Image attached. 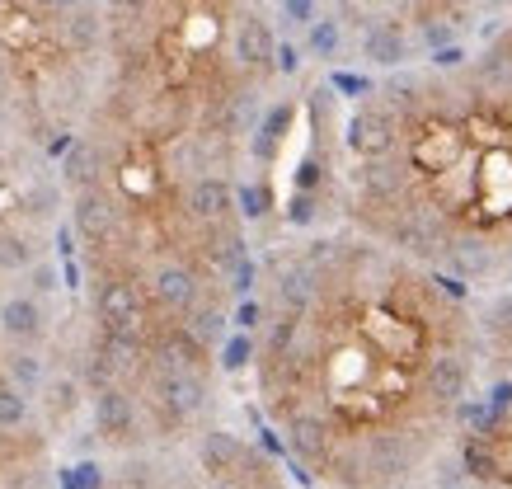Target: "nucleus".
Instances as JSON below:
<instances>
[{"mask_svg": "<svg viewBox=\"0 0 512 489\" xmlns=\"http://www.w3.org/2000/svg\"><path fill=\"white\" fill-rule=\"evenodd\" d=\"M315 287L254 330L259 395L296 480L414 485L456 433L484 367L470 287L367 236L301 245ZM259 297V292H254Z\"/></svg>", "mask_w": 512, "mask_h": 489, "instance_id": "obj_1", "label": "nucleus"}, {"mask_svg": "<svg viewBox=\"0 0 512 489\" xmlns=\"http://www.w3.org/2000/svg\"><path fill=\"white\" fill-rule=\"evenodd\" d=\"M71 231L85 245V259H99V254H109L118 245V236H123V207H118L109 184L71 193Z\"/></svg>", "mask_w": 512, "mask_h": 489, "instance_id": "obj_2", "label": "nucleus"}, {"mask_svg": "<svg viewBox=\"0 0 512 489\" xmlns=\"http://www.w3.org/2000/svg\"><path fill=\"white\" fill-rule=\"evenodd\" d=\"M179 212H184L193 226L212 231V226H235V184L226 174H198L179 189Z\"/></svg>", "mask_w": 512, "mask_h": 489, "instance_id": "obj_3", "label": "nucleus"}, {"mask_svg": "<svg viewBox=\"0 0 512 489\" xmlns=\"http://www.w3.org/2000/svg\"><path fill=\"white\" fill-rule=\"evenodd\" d=\"M273 52H278V38H273V24L259 5H245L231 24V57L245 76H268L273 71Z\"/></svg>", "mask_w": 512, "mask_h": 489, "instance_id": "obj_4", "label": "nucleus"}, {"mask_svg": "<svg viewBox=\"0 0 512 489\" xmlns=\"http://www.w3.org/2000/svg\"><path fill=\"white\" fill-rule=\"evenodd\" d=\"M52 334V311L33 292H10L0 297V339L5 348H43Z\"/></svg>", "mask_w": 512, "mask_h": 489, "instance_id": "obj_5", "label": "nucleus"}, {"mask_svg": "<svg viewBox=\"0 0 512 489\" xmlns=\"http://www.w3.org/2000/svg\"><path fill=\"white\" fill-rule=\"evenodd\" d=\"M395 142H400V123H395L376 99H362L357 113L348 118V127H343V146H348L357 160H381L395 151Z\"/></svg>", "mask_w": 512, "mask_h": 489, "instance_id": "obj_6", "label": "nucleus"}, {"mask_svg": "<svg viewBox=\"0 0 512 489\" xmlns=\"http://www.w3.org/2000/svg\"><path fill=\"white\" fill-rule=\"evenodd\" d=\"M249 442L231 428H202L198 442H193V466H198L202 480H221V475H231L240 461H245Z\"/></svg>", "mask_w": 512, "mask_h": 489, "instance_id": "obj_7", "label": "nucleus"}, {"mask_svg": "<svg viewBox=\"0 0 512 489\" xmlns=\"http://www.w3.org/2000/svg\"><path fill=\"white\" fill-rule=\"evenodd\" d=\"M57 33H62V43L71 57H94V52L104 48V38H109V19H104V10L99 5H80V10H71V15L57 19Z\"/></svg>", "mask_w": 512, "mask_h": 489, "instance_id": "obj_8", "label": "nucleus"}, {"mask_svg": "<svg viewBox=\"0 0 512 489\" xmlns=\"http://www.w3.org/2000/svg\"><path fill=\"white\" fill-rule=\"evenodd\" d=\"M362 19V57L372 66H404L409 62V38H404V29L395 24V19H367V15H357Z\"/></svg>", "mask_w": 512, "mask_h": 489, "instance_id": "obj_9", "label": "nucleus"}, {"mask_svg": "<svg viewBox=\"0 0 512 489\" xmlns=\"http://www.w3.org/2000/svg\"><path fill=\"white\" fill-rule=\"evenodd\" d=\"M38 259H43V236L15 221H0V278L29 273Z\"/></svg>", "mask_w": 512, "mask_h": 489, "instance_id": "obj_10", "label": "nucleus"}, {"mask_svg": "<svg viewBox=\"0 0 512 489\" xmlns=\"http://www.w3.org/2000/svg\"><path fill=\"white\" fill-rule=\"evenodd\" d=\"M0 372H5L10 386H19V391L29 395V400L43 391V381H47V363L38 348H5V353H0Z\"/></svg>", "mask_w": 512, "mask_h": 489, "instance_id": "obj_11", "label": "nucleus"}, {"mask_svg": "<svg viewBox=\"0 0 512 489\" xmlns=\"http://www.w3.org/2000/svg\"><path fill=\"white\" fill-rule=\"evenodd\" d=\"M287 123H292V104L282 99V104H273V109L264 113V123L254 127L249 156H254V160H273V156H278V142L287 137Z\"/></svg>", "mask_w": 512, "mask_h": 489, "instance_id": "obj_12", "label": "nucleus"}, {"mask_svg": "<svg viewBox=\"0 0 512 489\" xmlns=\"http://www.w3.org/2000/svg\"><path fill=\"white\" fill-rule=\"evenodd\" d=\"M33 428V400L0 372V433H29Z\"/></svg>", "mask_w": 512, "mask_h": 489, "instance_id": "obj_13", "label": "nucleus"}, {"mask_svg": "<svg viewBox=\"0 0 512 489\" xmlns=\"http://www.w3.org/2000/svg\"><path fill=\"white\" fill-rule=\"evenodd\" d=\"M343 48V24L339 19H315L311 29H306V52H311L315 62H334Z\"/></svg>", "mask_w": 512, "mask_h": 489, "instance_id": "obj_14", "label": "nucleus"}, {"mask_svg": "<svg viewBox=\"0 0 512 489\" xmlns=\"http://www.w3.org/2000/svg\"><path fill=\"white\" fill-rule=\"evenodd\" d=\"M217 367L221 372H245V367H254V334H245V330L226 334V344L217 348Z\"/></svg>", "mask_w": 512, "mask_h": 489, "instance_id": "obj_15", "label": "nucleus"}, {"mask_svg": "<svg viewBox=\"0 0 512 489\" xmlns=\"http://www.w3.org/2000/svg\"><path fill=\"white\" fill-rule=\"evenodd\" d=\"M268 207H273V189H268L264 179H249V184H235V212H240L245 221L268 217Z\"/></svg>", "mask_w": 512, "mask_h": 489, "instance_id": "obj_16", "label": "nucleus"}, {"mask_svg": "<svg viewBox=\"0 0 512 489\" xmlns=\"http://www.w3.org/2000/svg\"><path fill=\"white\" fill-rule=\"evenodd\" d=\"M329 90H343V95H353V99H372L376 95L372 80H367V76H348V71H334Z\"/></svg>", "mask_w": 512, "mask_h": 489, "instance_id": "obj_17", "label": "nucleus"}, {"mask_svg": "<svg viewBox=\"0 0 512 489\" xmlns=\"http://www.w3.org/2000/svg\"><path fill=\"white\" fill-rule=\"evenodd\" d=\"M282 5V19L296 24V29H311L315 24V0H278Z\"/></svg>", "mask_w": 512, "mask_h": 489, "instance_id": "obj_18", "label": "nucleus"}, {"mask_svg": "<svg viewBox=\"0 0 512 489\" xmlns=\"http://www.w3.org/2000/svg\"><path fill=\"white\" fill-rule=\"evenodd\" d=\"M433 66L437 71H461V66H466V48H461V43H451V48H442V52H433Z\"/></svg>", "mask_w": 512, "mask_h": 489, "instance_id": "obj_19", "label": "nucleus"}, {"mask_svg": "<svg viewBox=\"0 0 512 489\" xmlns=\"http://www.w3.org/2000/svg\"><path fill=\"white\" fill-rule=\"evenodd\" d=\"M38 15H47V19H62V15H71V10H80L85 0H29Z\"/></svg>", "mask_w": 512, "mask_h": 489, "instance_id": "obj_20", "label": "nucleus"}, {"mask_svg": "<svg viewBox=\"0 0 512 489\" xmlns=\"http://www.w3.org/2000/svg\"><path fill=\"white\" fill-rule=\"evenodd\" d=\"M296 66H301V52H296L292 43H278V52H273V71H282V76H296Z\"/></svg>", "mask_w": 512, "mask_h": 489, "instance_id": "obj_21", "label": "nucleus"}, {"mask_svg": "<svg viewBox=\"0 0 512 489\" xmlns=\"http://www.w3.org/2000/svg\"><path fill=\"white\" fill-rule=\"evenodd\" d=\"M104 5H109V10H118V15H141L151 0H104Z\"/></svg>", "mask_w": 512, "mask_h": 489, "instance_id": "obj_22", "label": "nucleus"}, {"mask_svg": "<svg viewBox=\"0 0 512 489\" xmlns=\"http://www.w3.org/2000/svg\"><path fill=\"white\" fill-rule=\"evenodd\" d=\"M315 5H320V0H315Z\"/></svg>", "mask_w": 512, "mask_h": 489, "instance_id": "obj_23", "label": "nucleus"}]
</instances>
